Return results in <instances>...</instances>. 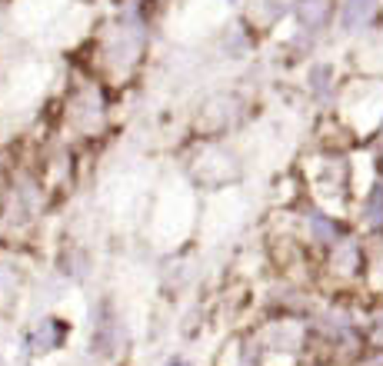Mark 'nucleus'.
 <instances>
[{
    "instance_id": "obj_1",
    "label": "nucleus",
    "mask_w": 383,
    "mask_h": 366,
    "mask_svg": "<svg viewBox=\"0 0 383 366\" xmlns=\"http://www.w3.org/2000/svg\"><path fill=\"white\" fill-rule=\"evenodd\" d=\"M330 0H300V17L310 27H323L330 20Z\"/></svg>"
}]
</instances>
